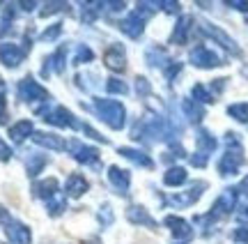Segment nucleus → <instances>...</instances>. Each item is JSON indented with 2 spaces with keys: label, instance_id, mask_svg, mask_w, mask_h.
I'll return each instance as SVG.
<instances>
[{
  "label": "nucleus",
  "instance_id": "f257e3e1",
  "mask_svg": "<svg viewBox=\"0 0 248 244\" xmlns=\"http://www.w3.org/2000/svg\"><path fill=\"white\" fill-rule=\"evenodd\" d=\"M7 237L12 244H30V230L18 221H7Z\"/></svg>",
  "mask_w": 248,
  "mask_h": 244
},
{
  "label": "nucleus",
  "instance_id": "f03ea898",
  "mask_svg": "<svg viewBox=\"0 0 248 244\" xmlns=\"http://www.w3.org/2000/svg\"><path fill=\"white\" fill-rule=\"evenodd\" d=\"M23 58V51L16 49L14 44H2L0 46V63L7 65V67H16Z\"/></svg>",
  "mask_w": 248,
  "mask_h": 244
},
{
  "label": "nucleus",
  "instance_id": "7ed1b4c3",
  "mask_svg": "<svg viewBox=\"0 0 248 244\" xmlns=\"http://www.w3.org/2000/svg\"><path fill=\"white\" fill-rule=\"evenodd\" d=\"M191 60L195 65H200V67H214V65H218V58L214 53H209L207 49H195L193 53H191Z\"/></svg>",
  "mask_w": 248,
  "mask_h": 244
},
{
  "label": "nucleus",
  "instance_id": "20e7f679",
  "mask_svg": "<svg viewBox=\"0 0 248 244\" xmlns=\"http://www.w3.org/2000/svg\"><path fill=\"white\" fill-rule=\"evenodd\" d=\"M30 131H32V125H30L28 120H23V122H16V125L9 129V138H12V141H16V143H21Z\"/></svg>",
  "mask_w": 248,
  "mask_h": 244
},
{
  "label": "nucleus",
  "instance_id": "39448f33",
  "mask_svg": "<svg viewBox=\"0 0 248 244\" xmlns=\"http://www.w3.org/2000/svg\"><path fill=\"white\" fill-rule=\"evenodd\" d=\"M166 224H168V226H172V233H175L177 237H191V228H188V224H186V221H182V219L168 217V219H166Z\"/></svg>",
  "mask_w": 248,
  "mask_h": 244
},
{
  "label": "nucleus",
  "instance_id": "423d86ee",
  "mask_svg": "<svg viewBox=\"0 0 248 244\" xmlns=\"http://www.w3.org/2000/svg\"><path fill=\"white\" fill-rule=\"evenodd\" d=\"M186 180L184 168H172L170 173H166V184H182Z\"/></svg>",
  "mask_w": 248,
  "mask_h": 244
},
{
  "label": "nucleus",
  "instance_id": "0eeeda50",
  "mask_svg": "<svg viewBox=\"0 0 248 244\" xmlns=\"http://www.w3.org/2000/svg\"><path fill=\"white\" fill-rule=\"evenodd\" d=\"M230 115H234V118L241 120V122H246L248 120V104H234V106H230Z\"/></svg>",
  "mask_w": 248,
  "mask_h": 244
},
{
  "label": "nucleus",
  "instance_id": "6e6552de",
  "mask_svg": "<svg viewBox=\"0 0 248 244\" xmlns=\"http://www.w3.org/2000/svg\"><path fill=\"white\" fill-rule=\"evenodd\" d=\"M9 157H12V150H9L7 145H5L2 141H0V162H7Z\"/></svg>",
  "mask_w": 248,
  "mask_h": 244
},
{
  "label": "nucleus",
  "instance_id": "1a4fd4ad",
  "mask_svg": "<svg viewBox=\"0 0 248 244\" xmlns=\"http://www.w3.org/2000/svg\"><path fill=\"white\" fill-rule=\"evenodd\" d=\"M5 118H7V101H5V97L0 95V125L5 122Z\"/></svg>",
  "mask_w": 248,
  "mask_h": 244
},
{
  "label": "nucleus",
  "instance_id": "9d476101",
  "mask_svg": "<svg viewBox=\"0 0 248 244\" xmlns=\"http://www.w3.org/2000/svg\"><path fill=\"white\" fill-rule=\"evenodd\" d=\"M234 240H239V242H248V228H239V230H234Z\"/></svg>",
  "mask_w": 248,
  "mask_h": 244
},
{
  "label": "nucleus",
  "instance_id": "9b49d317",
  "mask_svg": "<svg viewBox=\"0 0 248 244\" xmlns=\"http://www.w3.org/2000/svg\"><path fill=\"white\" fill-rule=\"evenodd\" d=\"M5 219H7V210L0 208V221H5Z\"/></svg>",
  "mask_w": 248,
  "mask_h": 244
}]
</instances>
